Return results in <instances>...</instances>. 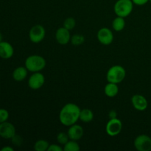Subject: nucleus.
<instances>
[{"label":"nucleus","instance_id":"nucleus-4","mask_svg":"<svg viewBox=\"0 0 151 151\" xmlns=\"http://www.w3.org/2000/svg\"><path fill=\"white\" fill-rule=\"evenodd\" d=\"M132 0H117L114 6V10L117 16L125 18L129 16L134 9Z\"/></svg>","mask_w":151,"mask_h":151},{"label":"nucleus","instance_id":"nucleus-23","mask_svg":"<svg viewBox=\"0 0 151 151\" xmlns=\"http://www.w3.org/2000/svg\"><path fill=\"white\" fill-rule=\"evenodd\" d=\"M69 140V136H68L67 133L60 132L57 135V142L60 145H64L66 143L68 142Z\"/></svg>","mask_w":151,"mask_h":151},{"label":"nucleus","instance_id":"nucleus-13","mask_svg":"<svg viewBox=\"0 0 151 151\" xmlns=\"http://www.w3.org/2000/svg\"><path fill=\"white\" fill-rule=\"evenodd\" d=\"M14 54V49L7 41H1L0 42V58L2 59H10L11 58Z\"/></svg>","mask_w":151,"mask_h":151},{"label":"nucleus","instance_id":"nucleus-2","mask_svg":"<svg viewBox=\"0 0 151 151\" xmlns=\"http://www.w3.org/2000/svg\"><path fill=\"white\" fill-rule=\"evenodd\" d=\"M24 64L27 70L33 73L42 71L47 65V61L42 56L32 55L27 58Z\"/></svg>","mask_w":151,"mask_h":151},{"label":"nucleus","instance_id":"nucleus-9","mask_svg":"<svg viewBox=\"0 0 151 151\" xmlns=\"http://www.w3.org/2000/svg\"><path fill=\"white\" fill-rule=\"evenodd\" d=\"M97 40L103 45H109L114 41V34L108 27H103L99 29L97 34Z\"/></svg>","mask_w":151,"mask_h":151},{"label":"nucleus","instance_id":"nucleus-26","mask_svg":"<svg viewBox=\"0 0 151 151\" xmlns=\"http://www.w3.org/2000/svg\"><path fill=\"white\" fill-rule=\"evenodd\" d=\"M63 148L57 144L50 145L47 151H63Z\"/></svg>","mask_w":151,"mask_h":151},{"label":"nucleus","instance_id":"nucleus-15","mask_svg":"<svg viewBox=\"0 0 151 151\" xmlns=\"http://www.w3.org/2000/svg\"><path fill=\"white\" fill-rule=\"evenodd\" d=\"M29 71L25 66H19L13 72V78L16 82H22L26 79Z\"/></svg>","mask_w":151,"mask_h":151},{"label":"nucleus","instance_id":"nucleus-14","mask_svg":"<svg viewBox=\"0 0 151 151\" xmlns=\"http://www.w3.org/2000/svg\"><path fill=\"white\" fill-rule=\"evenodd\" d=\"M83 128H82V126L76 123L69 126L67 131L69 139L75 140V141H78L81 139L83 136Z\"/></svg>","mask_w":151,"mask_h":151},{"label":"nucleus","instance_id":"nucleus-24","mask_svg":"<svg viewBox=\"0 0 151 151\" xmlns=\"http://www.w3.org/2000/svg\"><path fill=\"white\" fill-rule=\"evenodd\" d=\"M9 119L8 111L4 109H0V123L6 122Z\"/></svg>","mask_w":151,"mask_h":151},{"label":"nucleus","instance_id":"nucleus-22","mask_svg":"<svg viewBox=\"0 0 151 151\" xmlns=\"http://www.w3.org/2000/svg\"><path fill=\"white\" fill-rule=\"evenodd\" d=\"M75 25H76V21L74 18L72 17H68L63 22V27L66 29H69V31L75 28Z\"/></svg>","mask_w":151,"mask_h":151},{"label":"nucleus","instance_id":"nucleus-1","mask_svg":"<svg viewBox=\"0 0 151 151\" xmlns=\"http://www.w3.org/2000/svg\"><path fill=\"white\" fill-rule=\"evenodd\" d=\"M81 109L75 103H69L65 105L59 114V120L62 125L69 127L80 119Z\"/></svg>","mask_w":151,"mask_h":151},{"label":"nucleus","instance_id":"nucleus-19","mask_svg":"<svg viewBox=\"0 0 151 151\" xmlns=\"http://www.w3.org/2000/svg\"><path fill=\"white\" fill-rule=\"evenodd\" d=\"M81 150L79 144L75 140H69L67 143L64 145L63 150L64 151H79Z\"/></svg>","mask_w":151,"mask_h":151},{"label":"nucleus","instance_id":"nucleus-7","mask_svg":"<svg viewBox=\"0 0 151 151\" xmlns=\"http://www.w3.org/2000/svg\"><path fill=\"white\" fill-rule=\"evenodd\" d=\"M134 144L138 151H150L151 137L145 134H141L135 139Z\"/></svg>","mask_w":151,"mask_h":151},{"label":"nucleus","instance_id":"nucleus-16","mask_svg":"<svg viewBox=\"0 0 151 151\" xmlns=\"http://www.w3.org/2000/svg\"><path fill=\"white\" fill-rule=\"evenodd\" d=\"M104 92L107 97H114L117 95L119 92V87L116 83L109 82L105 86Z\"/></svg>","mask_w":151,"mask_h":151},{"label":"nucleus","instance_id":"nucleus-18","mask_svg":"<svg viewBox=\"0 0 151 151\" xmlns=\"http://www.w3.org/2000/svg\"><path fill=\"white\" fill-rule=\"evenodd\" d=\"M125 27V18L121 16H116L112 22V27L116 32H120L123 30Z\"/></svg>","mask_w":151,"mask_h":151},{"label":"nucleus","instance_id":"nucleus-28","mask_svg":"<svg viewBox=\"0 0 151 151\" xmlns=\"http://www.w3.org/2000/svg\"><path fill=\"white\" fill-rule=\"evenodd\" d=\"M117 116V113L115 110H111L109 111V119H114V118H117L116 117Z\"/></svg>","mask_w":151,"mask_h":151},{"label":"nucleus","instance_id":"nucleus-20","mask_svg":"<svg viewBox=\"0 0 151 151\" xmlns=\"http://www.w3.org/2000/svg\"><path fill=\"white\" fill-rule=\"evenodd\" d=\"M50 144L44 139H39L34 145V149L36 151H46L48 150Z\"/></svg>","mask_w":151,"mask_h":151},{"label":"nucleus","instance_id":"nucleus-21","mask_svg":"<svg viewBox=\"0 0 151 151\" xmlns=\"http://www.w3.org/2000/svg\"><path fill=\"white\" fill-rule=\"evenodd\" d=\"M85 41V38H84L83 35H81V34H75L73 36L71 37V43L72 44V45L74 46H81Z\"/></svg>","mask_w":151,"mask_h":151},{"label":"nucleus","instance_id":"nucleus-11","mask_svg":"<svg viewBox=\"0 0 151 151\" xmlns=\"http://www.w3.org/2000/svg\"><path fill=\"white\" fill-rule=\"evenodd\" d=\"M131 103L136 110L139 111H144L148 106L147 99L141 94H135L131 97Z\"/></svg>","mask_w":151,"mask_h":151},{"label":"nucleus","instance_id":"nucleus-25","mask_svg":"<svg viewBox=\"0 0 151 151\" xmlns=\"http://www.w3.org/2000/svg\"><path fill=\"white\" fill-rule=\"evenodd\" d=\"M11 141H12V143H13L14 145L21 146L22 145V142H23V139H22L19 135L16 134V135H14L13 137H12Z\"/></svg>","mask_w":151,"mask_h":151},{"label":"nucleus","instance_id":"nucleus-6","mask_svg":"<svg viewBox=\"0 0 151 151\" xmlns=\"http://www.w3.org/2000/svg\"><path fill=\"white\" fill-rule=\"evenodd\" d=\"M122 129V122L118 118L109 119L106 126V131L110 137H116L119 135Z\"/></svg>","mask_w":151,"mask_h":151},{"label":"nucleus","instance_id":"nucleus-8","mask_svg":"<svg viewBox=\"0 0 151 151\" xmlns=\"http://www.w3.org/2000/svg\"><path fill=\"white\" fill-rule=\"evenodd\" d=\"M45 83V77L40 72H33L28 80V86L31 89L38 90L44 86Z\"/></svg>","mask_w":151,"mask_h":151},{"label":"nucleus","instance_id":"nucleus-27","mask_svg":"<svg viewBox=\"0 0 151 151\" xmlns=\"http://www.w3.org/2000/svg\"><path fill=\"white\" fill-rule=\"evenodd\" d=\"M132 1L134 4H136V5L142 6L147 4L149 1V0H132Z\"/></svg>","mask_w":151,"mask_h":151},{"label":"nucleus","instance_id":"nucleus-5","mask_svg":"<svg viewBox=\"0 0 151 151\" xmlns=\"http://www.w3.org/2000/svg\"><path fill=\"white\" fill-rule=\"evenodd\" d=\"M46 35L45 28L40 24H36L32 27L29 29V40L34 44H38L44 39Z\"/></svg>","mask_w":151,"mask_h":151},{"label":"nucleus","instance_id":"nucleus-30","mask_svg":"<svg viewBox=\"0 0 151 151\" xmlns=\"http://www.w3.org/2000/svg\"><path fill=\"white\" fill-rule=\"evenodd\" d=\"M2 40H3V35H2V34L0 32V42H1V41H2Z\"/></svg>","mask_w":151,"mask_h":151},{"label":"nucleus","instance_id":"nucleus-10","mask_svg":"<svg viewBox=\"0 0 151 151\" xmlns=\"http://www.w3.org/2000/svg\"><path fill=\"white\" fill-rule=\"evenodd\" d=\"M16 134V128L13 124L7 121L0 123V137L1 138L11 139L12 137Z\"/></svg>","mask_w":151,"mask_h":151},{"label":"nucleus","instance_id":"nucleus-3","mask_svg":"<svg viewBox=\"0 0 151 151\" xmlns=\"http://www.w3.org/2000/svg\"><path fill=\"white\" fill-rule=\"evenodd\" d=\"M126 76V71L120 65H114L109 68L106 75L108 82L119 84L124 81Z\"/></svg>","mask_w":151,"mask_h":151},{"label":"nucleus","instance_id":"nucleus-31","mask_svg":"<svg viewBox=\"0 0 151 151\" xmlns=\"http://www.w3.org/2000/svg\"><path fill=\"white\" fill-rule=\"evenodd\" d=\"M149 1H150V4H151V0H149Z\"/></svg>","mask_w":151,"mask_h":151},{"label":"nucleus","instance_id":"nucleus-29","mask_svg":"<svg viewBox=\"0 0 151 151\" xmlns=\"http://www.w3.org/2000/svg\"><path fill=\"white\" fill-rule=\"evenodd\" d=\"M13 150H14V149H13L12 147H10V146H5V147H2V148L1 149V151H13Z\"/></svg>","mask_w":151,"mask_h":151},{"label":"nucleus","instance_id":"nucleus-12","mask_svg":"<svg viewBox=\"0 0 151 151\" xmlns=\"http://www.w3.org/2000/svg\"><path fill=\"white\" fill-rule=\"evenodd\" d=\"M55 39L60 45H66L71 41L70 32L64 27L58 28L55 32Z\"/></svg>","mask_w":151,"mask_h":151},{"label":"nucleus","instance_id":"nucleus-17","mask_svg":"<svg viewBox=\"0 0 151 151\" xmlns=\"http://www.w3.org/2000/svg\"><path fill=\"white\" fill-rule=\"evenodd\" d=\"M94 119V113L91 109H83L81 111L80 114V119L85 123H88L91 122Z\"/></svg>","mask_w":151,"mask_h":151}]
</instances>
